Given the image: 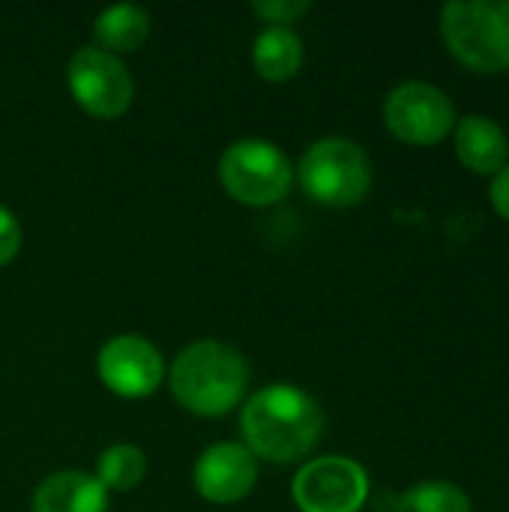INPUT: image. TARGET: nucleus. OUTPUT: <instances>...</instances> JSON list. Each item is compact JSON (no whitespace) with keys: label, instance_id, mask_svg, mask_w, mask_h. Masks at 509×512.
<instances>
[{"label":"nucleus","instance_id":"1","mask_svg":"<svg viewBox=\"0 0 509 512\" xmlns=\"http://www.w3.org/2000/svg\"><path fill=\"white\" fill-rule=\"evenodd\" d=\"M240 432L252 456L288 465L315 450L324 432V414L309 393L291 384H273L246 402Z\"/></svg>","mask_w":509,"mask_h":512},{"label":"nucleus","instance_id":"2","mask_svg":"<svg viewBox=\"0 0 509 512\" xmlns=\"http://www.w3.org/2000/svg\"><path fill=\"white\" fill-rule=\"evenodd\" d=\"M249 366L240 351L225 342H195L171 366L174 399L198 417L228 414L246 393Z\"/></svg>","mask_w":509,"mask_h":512},{"label":"nucleus","instance_id":"3","mask_svg":"<svg viewBox=\"0 0 509 512\" xmlns=\"http://www.w3.org/2000/svg\"><path fill=\"white\" fill-rule=\"evenodd\" d=\"M450 54L474 72L509 69V0H450L441 9Z\"/></svg>","mask_w":509,"mask_h":512},{"label":"nucleus","instance_id":"4","mask_svg":"<svg viewBox=\"0 0 509 512\" xmlns=\"http://www.w3.org/2000/svg\"><path fill=\"white\" fill-rule=\"evenodd\" d=\"M303 192L327 207H354L369 195L372 162L351 138H321L300 159Z\"/></svg>","mask_w":509,"mask_h":512},{"label":"nucleus","instance_id":"5","mask_svg":"<svg viewBox=\"0 0 509 512\" xmlns=\"http://www.w3.org/2000/svg\"><path fill=\"white\" fill-rule=\"evenodd\" d=\"M291 162L288 156L261 138L234 141L219 159V180L225 192L249 207H270L282 201L291 189Z\"/></svg>","mask_w":509,"mask_h":512},{"label":"nucleus","instance_id":"6","mask_svg":"<svg viewBox=\"0 0 509 512\" xmlns=\"http://www.w3.org/2000/svg\"><path fill=\"white\" fill-rule=\"evenodd\" d=\"M384 123L411 147H435L456 129V108L441 87L405 81L390 90L384 102Z\"/></svg>","mask_w":509,"mask_h":512},{"label":"nucleus","instance_id":"7","mask_svg":"<svg viewBox=\"0 0 509 512\" xmlns=\"http://www.w3.org/2000/svg\"><path fill=\"white\" fill-rule=\"evenodd\" d=\"M66 81L75 102L99 120H114L132 105L135 87L129 69L117 54H108L102 48L75 51L66 69Z\"/></svg>","mask_w":509,"mask_h":512},{"label":"nucleus","instance_id":"8","mask_svg":"<svg viewBox=\"0 0 509 512\" xmlns=\"http://www.w3.org/2000/svg\"><path fill=\"white\" fill-rule=\"evenodd\" d=\"M366 498L369 477L348 456L315 459L294 480V501L303 512H357Z\"/></svg>","mask_w":509,"mask_h":512},{"label":"nucleus","instance_id":"9","mask_svg":"<svg viewBox=\"0 0 509 512\" xmlns=\"http://www.w3.org/2000/svg\"><path fill=\"white\" fill-rule=\"evenodd\" d=\"M96 372L102 384L123 399H144L156 393V387L165 378L162 354L141 336H114L105 342L96 360Z\"/></svg>","mask_w":509,"mask_h":512},{"label":"nucleus","instance_id":"10","mask_svg":"<svg viewBox=\"0 0 509 512\" xmlns=\"http://www.w3.org/2000/svg\"><path fill=\"white\" fill-rule=\"evenodd\" d=\"M258 465L243 444H213L195 465V489L213 504H234L255 486Z\"/></svg>","mask_w":509,"mask_h":512},{"label":"nucleus","instance_id":"11","mask_svg":"<svg viewBox=\"0 0 509 512\" xmlns=\"http://www.w3.org/2000/svg\"><path fill=\"white\" fill-rule=\"evenodd\" d=\"M456 156L477 174H498L509 159L507 132L483 114H468L456 123Z\"/></svg>","mask_w":509,"mask_h":512},{"label":"nucleus","instance_id":"12","mask_svg":"<svg viewBox=\"0 0 509 512\" xmlns=\"http://www.w3.org/2000/svg\"><path fill=\"white\" fill-rule=\"evenodd\" d=\"M33 512H108V492L84 471H57L33 492Z\"/></svg>","mask_w":509,"mask_h":512},{"label":"nucleus","instance_id":"13","mask_svg":"<svg viewBox=\"0 0 509 512\" xmlns=\"http://www.w3.org/2000/svg\"><path fill=\"white\" fill-rule=\"evenodd\" d=\"M252 60L261 78L267 81H288L300 72L303 63V42L291 27H267L258 33Z\"/></svg>","mask_w":509,"mask_h":512},{"label":"nucleus","instance_id":"14","mask_svg":"<svg viewBox=\"0 0 509 512\" xmlns=\"http://www.w3.org/2000/svg\"><path fill=\"white\" fill-rule=\"evenodd\" d=\"M93 33L102 45V51L114 54V51H135L147 36H150V15L138 6L120 3L105 9L96 24Z\"/></svg>","mask_w":509,"mask_h":512},{"label":"nucleus","instance_id":"15","mask_svg":"<svg viewBox=\"0 0 509 512\" xmlns=\"http://www.w3.org/2000/svg\"><path fill=\"white\" fill-rule=\"evenodd\" d=\"M147 474V456L135 444H114L99 456L96 465V480L114 492H129L135 489Z\"/></svg>","mask_w":509,"mask_h":512},{"label":"nucleus","instance_id":"16","mask_svg":"<svg viewBox=\"0 0 509 512\" xmlns=\"http://www.w3.org/2000/svg\"><path fill=\"white\" fill-rule=\"evenodd\" d=\"M396 512H474V507L465 489H459L456 483L426 480V483L411 486L399 498Z\"/></svg>","mask_w":509,"mask_h":512},{"label":"nucleus","instance_id":"17","mask_svg":"<svg viewBox=\"0 0 509 512\" xmlns=\"http://www.w3.org/2000/svg\"><path fill=\"white\" fill-rule=\"evenodd\" d=\"M255 15L264 18L273 27H288L291 21H297L300 15H306L312 6L306 0H255L252 3Z\"/></svg>","mask_w":509,"mask_h":512},{"label":"nucleus","instance_id":"18","mask_svg":"<svg viewBox=\"0 0 509 512\" xmlns=\"http://www.w3.org/2000/svg\"><path fill=\"white\" fill-rule=\"evenodd\" d=\"M18 249H21V225L6 207H0V267H6L18 255Z\"/></svg>","mask_w":509,"mask_h":512},{"label":"nucleus","instance_id":"19","mask_svg":"<svg viewBox=\"0 0 509 512\" xmlns=\"http://www.w3.org/2000/svg\"><path fill=\"white\" fill-rule=\"evenodd\" d=\"M489 201H492L495 213L509 222V162L501 168V171H498V174H495V177H492Z\"/></svg>","mask_w":509,"mask_h":512}]
</instances>
